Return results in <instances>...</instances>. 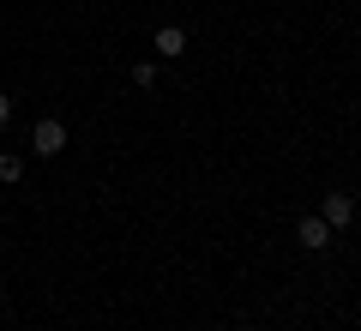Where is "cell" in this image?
I'll list each match as a JSON object with an SVG mask.
<instances>
[{
	"instance_id": "5b68a950",
	"label": "cell",
	"mask_w": 361,
	"mask_h": 331,
	"mask_svg": "<svg viewBox=\"0 0 361 331\" xmlns=\"http://www.w3.org/2000/svg\"><path fill=\"white\" fill-rule=\"evenodd\" d=\"M0 181H6V187L25 181V157H18V151H0Z\"/></svg>"
},
{
	"instance_id": "52a82bcc",
	"label": "cell",
	"mask_w": 361,
	"mask_h": 331,
	"mask_svg": "<svg viewBox=\"0 0 361 331\" xmlns=\"http://www.w3.org/2000/svg\"><path fill=\"white\" fill-rule=\"evenodd\" d=\"M6 121H13V97H6V90H0V127H6Z\"/></svg>"
},
{
	"instance_id": "8992f818",
	"label": "cell",
	"mask_w": 361,
	"mask_h": 331,
	"mask_svg": "<svg viewBox=\"0 0 361 331\" xmlns=\"http://www.w3.org/2000/svg\"><path fill=\"white\" fill-rule=\"evenodd\" d=\"M133 85L151 90V85H157V61H139V66H133Z\"/></svg>"
},
{
	"instance_id": "7a4b0ae2",
	"label": "cell",
	"mask_w": 361,
	"mask_h": 331,
	"mask_svg": "<svg viewBox=\"0 0 361 331\" xmlns=\"http://www.w3.org/2000/svg\"><path fill=\"white\" fill-rule=\"evenodd\" d=\"M319 217L331 223V235L349 229V223H355V199H349V193H325V199H319Z\"/></svg>"
},
{
	"instance_id": "277c9868",
	"label": "cell",
	"mask_w": 361,
	"mask_h": 331,
	"mask_svg": "<svg viewBox=\"0 0 361 331\" xmlns=\"http://www.w3.org/2000/svg\"><path fill=\"white\" fill-rule=\"evenodd\" d=\"M187 54V30L180 25H157V61H180Z\"/></svg>"
},
{
	"instance_id": "6da1fadb",
	"label": "cell",
	"mask_w": 361,
	"mask_h": 331,
	"mask_svg": "<svg viewBox=\"0 0 361 331\" xmlns=\"http://www.w3.org/2000/svg\"><path fill=\"white\" fill-rule=\"evenodd\" d=\"M30 151H37V157H61L66 151V121L61 115H42L37 127H30Z\"/></svg>"
},
{
	"instance_id": "3957f363",
	"label": "cell",
	"mask_w": 361,
	"mask_h": 331,
	"mask_svg": "<svg viewBox=\"0 0 361 331\" xmlns=\"http://www.w3.org/2000/svg\"><path fill=\"white\" fill-rule=\"evenodd\" d=\"M295 241L307 247V253H325V247H331V223H325V217H301V223H295Z\"/></svg>"
}]
</instances>
